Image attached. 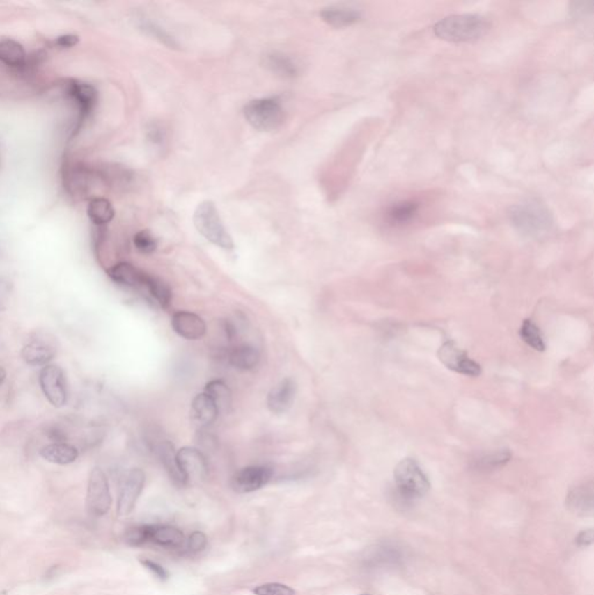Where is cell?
<instances>
[{
  "mask_svg": "<svg viewBox=\"0 0 594 595\" xmlns=\"http://www.w3.org/2000/svg\"><path fill=\"white\" fill-rule=\"evenodd\" d=\"M490 22L478 15H449L434 26L439 39L449 42H472L489 32Z\"/></svg>",
  "mask_w": 594,
  "mask_h": 595,
  "instance_id": "1",
  "label": "cell"
},
{
  "mask_svg": "<svg viewBox=\"0 0 594 595\" xmlns=\"http://www.w3.org/2000/svg\"><path fill=\"white\" fill-rule=\"evenodd\" d=\"M510 219L514 227L524 235L540 236L552 225V215L538 201H524L510 208Z\"/></svg>",
  "mask_w": 594,
  "mask_h": 595,
  "instance_id": "2",
  "label": "cell"
},
{
  "mask_svg": "<svg viewBox=\"0 0 594 595\" xmlns=\"http://www.w3.org/2000/svg\"><path fill=\"white\" fill-rule=\"evenodd\" d=\"M393 475L398 492L406 499H420L430 490L428 475L414 458L401 459L394 468Z\"/></svg>",
  "mask_w": 594,
  "mask_h": 595,
  "instance_id": "3",
  "label": "cell"
},
{
  "mask_svg": "<svg viewBox=\"0 0 594 595\" xmlns=\"http://www.w3.org/2000/svg\"><path fill=\"white\" fill-rule=\"evenodd\" d=\"M194 222L198 232L211 244L228 251L234 248L232 236L226 230L217 207L212 201H204L198 205L194 214Z\"/></svg>",
  "mask_w": 594,
  "mask_h": 595,
  "instance_id": "4",
  "label": "cell"
},
{
  "mask_svg": "<svg viewBox=\"0 0 594 595\" xmlns=\"http://www.w3.org/2000/svg\"><path fill=\"white\" fill-rule=\"evenodd\" d=\"M244 118L258 131H274L284 120V111L274 99H256L247 104Z\"/></svg>",
  "mask_w": 594,
  "mask_h": 595,
  "instance_id": "5",
  "label": "cell"
},
{
  "mask_svg": "<svg viewBox=\"0 0 594 595\" xmlns=\"http://www.w3.org/2000/svg\"><path fill=\"white\" fill-rule=\"evenodd\" d=\"M112 505L109 479L100 468H92L88 477L86 506L93 516H104L109 513Z\"/></svg>",
  "mask_w": 594,
  "mask_h": 595,
  "instance_id": "6",
  "label": "cell"
},
{
  "mask_svg": "<svg viewBox=\"0 0 594 595\" xmlns=\"http://www.w3.org/2000/svg\"><path fill=\"white\" fill-rule=\"evenodd\" d=\"M437 357L444 367L458 374L469 377L482 374V367L471 360L464 350L458 348L454 341L444 342L437 350Z\"/></svg>",
  "mask_w": 594,
  "mask_h": 595,
  "instance_id": "7",
  "label": "cell"
},
{
  "mask_svg": "<svg viewBox=\"0 0 594 595\" xmlns=\"http://www.w3.org/2000/svg\"><path fill=\"white\" fill-rule=\"evenodd\" d=\"M146 483V475L141 468H130L123 477L120 486L116 511L119 516H127L133 511Z\"/></svg>",
  "mask_w": 594,
  "mask_h": 595,
  "instance_id": "8",
  "label": "cell"
},
{
  "mask_svg": "<svg viewBox=\"0 0 594 595\" xmlns=\"http://www.w3.org/2000/svg\"><path fill=\"white\" fill-rule=\"evenodd\" d=\"M40 385L48 402L56 407H63L68 402L67 378L57 365H46L40 372Z\"/></svg>",
  "mask_w": 594,
  "mask_h": 595,
  "instance_id": "9",
  "label": "cell"
},
{
  "mask_svg": "<svg viewBox=\"0 0 594 595\" xmlns=\"http://www.w3.org/2000/svg\"><path fill=\"white\" fill-rule=\"evenodd\" d=\"M274 471L267 465H251L236 472L233 477L232 486L234 491L239 493H251L265 486L271 478Z\"/></svg>",
  "mask_w": 594,
  "mask_h": 595,
  "instance_id": "10",
  "label": "cell"
},
{
  "mask_svg": "<svg viewBox=\"0 0 594 595\" xmlns=\"http://www.w3.org/2000/svg\"><path fill=\"white\" fill-rule=\"evenodd\" d=\"M177 464L184 478L187 482H201L205 479L208 472V465L204 454L196 447H184L176 452Z\"/></svg>",
  "mask_w": 594,
  "mask_h": 595,
  "instance_id": "11",
  "label": "cell"
},
{
  "mask_svg": "<svg viewBox=\"0 0 594 595\" xmlns=\"http://www.w3.org/2000/svg\"><path fill=\"white\" fill-rule=\"evenodd\" d=\"M107 275L119 285L142 291H146L148 280L150 278V275L126 262L113 265L112 268L107 270Z\"/></svg>",
  "mask_w": 594,
  "mask_h": 595,
  "instance_id": "12",
  "label": "cell"
},
{
  "mask_svg": "<svg viewBox=\"0 0 594 595\" xmlns=\"http://www.w3.org/2000/svg\"><path fill=\"white\" fill-rule=\"evenodd\" d=\"M171 326L180 338L196 341L206 334V324L197 314L180 310L173 314Z\"/></svg>",
  "mask_w": 594,
  "mask_h": 595,
  "instance_id": "13",
  "label": "cell"
},
{
  "mask_svg": "<svg viewBox=\"0 0 594 595\" xmlns=\"http://www.w3.org/2000/svg\"><path fill=\"white\" fill-rule=\"evenodd\" d=\"M297 384L292 378H285L272 388L267 395V407L274 414L288 412L295 402Z\"/></svg>",
  "mask_w": 594,
  "mask_h": 595,
  "instance_id": "14",
  "label": "cell"
},
{
  "mask_svg": "<svg viewBox=\"0 0 594 595\" xmlns=\"http://www.w3.org/2000/svg\"><path fill=\"white\" fill-rule=\"evenodd\" d=\"M64 88H67V95L77 102L81 120H84L97 104L98 93L95 88L88 83H79L77 81H67Z\"/></svg>",
  "mask_w": 594,
  "mask_h": 595,
  "instance_id": "15",
  "label": "cell"
},
{
  "mask_svg": "<svg viewBox=\"0 0 594 595\" xmlns=\"http://www.w3.org/2000/svg\"><path fill=\"white\" fill-rule=\"evenodd\" d=\"M566 507L580 516L592 515L594 509L593 484H581L570 490L566 495Z\"/></svg>",
  "mask_w": 594,
  "mask_h": 595,
  "instance_id": "16",
  "label": "cell"
},
{
  "mask_svg": "<svg viewBox=\"0 0 594 595\" xmlns=\"http://www.w3.org/2000/svg\"><path fill=\"white\" fill-rule=\"evenodd\" d=\"M56 356V347L45 338H36L22 348V357L32 367L47 365Z\"/></svg>",
  "mask_w": 594,
  "mask_h": 595,
  "instance_id": "17",
  "label": "cell"
},
{
  "mask_svg": "<svg viewBox=\"0 0 594 595\" xmlns=\"http://www.w3.org/2000/svg\"><path fill=\"white\" fill-rule=\"evenodd\" d=\"M219 413L214 402L205 393L196 395L191 405V419L196 425L204 428L211 426L218 419Z\"/></svg>",
  "mask_w": 594,
  "mask_h": 595,
  "instance_id": "18",
  "label": "cell"
},
{
  "mask_svg": "<svg viewBox=\"0 0 594 595\" xmlns=\"http://www.w3.org/2000/svg\"><path fill=\"white\" fill-rule=\"evenodd\" d=\"M155 452L159 456V461H162L163 466L166 468L170 478L177 485H185L187 479L184 478L183 473L180 472L178 464H177L176 452L173 444L170 441L163 440L155 447Z\"/></svg>",
  "mask_w": 594,
  "mask_h": 595,
  "instance_id": "19",
  "label": "cell"
},
{
  "mask_svg": "<svg viewBox=\"0 0 594 595\" xmlns=\"http://www.w3.org/2000/svg\"><path fill=\"white\" fill-rule=\"evenodd\" d=\"M40 454L43 459H46L49 463L57 465H68L77 461L79 452L77 447H75L71 444L64 443H52L45 447L40 450Z\"/></svg>",
  "mask_w": 594,
  "mask_h": 595,
  "instance_id": "20",
  "label": "cell"
},
{
  "mask_svg": "<svg viewBox=\"0 0 594 595\" xmlns=\"http://www.w3.org/2000/svg\"><path fill=\"white\" fill-rule=\"evenodd\" d=\"M149 542L164 548H180L185 542L182 530L171 525H150Z\"/></svg>",
  "mask_w": 594,
  "mask_h": 595,
  "instance_id": "21",
  "label": "cell"
},
{
  "mask_svg": "<svg viewBox=\"0 0 594 595\" xmlns=\"http://www.w3.org/2000/svg\"><path fill=\"white\" fill-rule=\"evenodd\" d=\"M228 360L230 365L239 370H253L260 362V354L250 345H237L229 351Z\"/></svg>",
  "mask_w": 594,
  "mask_h": 595,
  "instance_id": "22",
  "label": "cell"
},
{
  "mask_svg": "<svg viewBox=\"0 0 594 595\" xmlns=\"http://www.w3.org/2000/svg\"><path fill=\"white\" fill-rule=\"evenodd\" d=\"M320 15L328 25L336 29H343V27L354 25L361 19V13L359 11L348 8H325L321 11Z\"/></svg>",
  "mask_w": 594,
  "mask_h": 595,
  "instance_id": "23",
  "label": "cell"
},
{
  "mask_svg": "<svg viewBox=\"0 0 594 595\" xmlns=\"http://www.w3.org/2000/svg\"><path fill=\"white\" fill-rule=\"evenodd\" d=\"M0 61L6 65L22 68L26 64V51L24 47L15 40L0 41Z\"/></svg>",
  "mask_w": 594,
  "mask_h": 595,
  "instance_id": "24",
  "label": "cell"
},
{
  "mask_svg": "<svg viewBox=\"0 0 594 595\" xmlns=\"http://www.w3.org/2000/svg\"><path fill=\"white\" fill-rule=\"evenodd\" d=\"M205 395L214 402L219 413L228 412L232 405V391L222 381H212L205 388Z\"/></svg>",
  "mask_w": 594,
  "mask_h": 595,
  "instance_id": "25",
  "label": "cell"
},
{
  "mask_svg": "<svg viewBox=\"0 0 594 595\" xmlns=\"http://www.w3.org/2000/svg\"><path fill=\"white\" fill-rule=\"evenodd\" d=\"M114 208L105 198H93L88 206V215L92 223L105 225L114 218Z\"/></svg>",
  "mask_w": 594,
  "mask_h": 595,
  "instance_id": "26",
  "label": "cell"
},
{
  "mask_svg": "<svg viewBox=\"0 0 594 595\" xmlns=\"http://www.w3.org/2000/svg\"><path fill=\"white\" fill-rule=\"evenodd\" d=\"M146 292L152 296L153 299L155 300L156 303L162 308L169 307L173 293H171L169 285L163 282L162 279L150 276V278L148 280L147 287H146Z\"/></svg>",
  "mask_w": 594,
  "mask_h": 595,
  "instance_id": "27",
  "label": "cell"
},
{
  "mask_svg": "<svg viewBox=\"0 0 594 595\" xmlns=\"http://www.w3.org/2000/svg\"><path fill=\"white\" fill-rule=\"evenodd\" d=\"M519 335H520L521 340L526 344L529 345L531 348L534 349L536 351H545V338L542 336L540 328L533 321L529 320V319L524 320V324L521 326L520 331H519Z\"/></svg>",
  "mask_w": 594,
  "mask_h": 595,
  "instance_id": "28",
  "label": "cell"
},
{
  "mask_svg": "<svg viewBox=\"0 0 594 595\" xmlns=\"http://www.w3.org/2000/svg\"><path fill=\"white\" fill-rule=\"evenodd\" d=\"M267 65L276 74L283 77H293L297 74V67L288 57L283 54H270L267 56Z\"/></svg>",
  "mask_w": 594,
  "mask_h": 595,
  "instance_id": "29",
  "label": "cell"
},
{
  "mask_svg": "<svg viewBox=\"0 0 594 595\" xmlns=\"http://www.w3.org/2000/svg\"><path fill=\"white\" fill-rule=\"evenodd\" d=\"M419 204L415 201H401L393 205L389 211V216L396 223H406L418 214Z\"/></svg>",
  "mask_w": 594,
  "mask_h": 595,
  "instance_id": "30",
  "label": "cell"
},
{
  "mask_svg": "<svg viewBox=\"0 0 594 595\" xmlns=\"http://www.w3.org/2000/svg\"><path fill=\"white\" fill-rule=\"evenodd\" d=\"M510 458H512L510 451L503 449L479 458L478 461H476V466L479 470H494L507 464L510 461Z\"/></svg>",
  "mask_w": 594,
  "mask_h": 595,
  "instance_id": "31",
  "label": "cell"
},
{
  "mask_svg": "<svg viewBox=\"0 0 594 595\" xmlns=\"http://www.w3.org/2000/svg\"><path fill=\"white\" fill-rule=\"evenodd\" d=\"M134 244L142 254H153L157 248V241L149 230H141L134 236Z\"/></svg>",
  "mask_w": 594,
  "mask_h": 595,
  "instance_id": "32",
  "label": "cell"
},
{
  "mask_svg": "<svg viewBox=\"0 0 594 595\" xmlns=\"http://www.w3.org/2000/svg\"><path fill=\"white\" fill-rule=\"evenodd\" d=\"M255 595H295L297 592L288 585L281 582H267L253 588Z\"/></svg>",
  "mask_w": 594,
  "mask_h": 595,
  "instance_id": "33",
  "label": "cell"
},
{
  "mask_svg": "<svg viewBox=\"0 0 594 595\" xmlns=\"http://www.w3.org/2000/svg\"><path fill=\"white\" fill-rule=\"evenodd\" d=\"M149 535H150V525H139V527L128 529L125 535V539L127 544H130V546H140L149 542Z\"/></svg>",
  "mask_w": 594,
  "mask_h": 595,
  "instance_id": "34",
  "label": "cell"
},
{
  "mask_svg": "<svg viewBox=\"0 0 594 595\" xmlns=\"http://www.w3.org/2000/svg\"><path fill=\"white\" fill-rule=\"evenodd\" d=\"M187 546L190 553H201L208 546V537L203 532H194L187 539Z\"/></svg>",
  "mask_w": 594,
  "mask_h": 595,
  "instance_id": "35",
  "label": "cell"
},
{
  "mask_svg": "<svg viewBox=\"0 0 594 595\" xmlns=\"http://www.w3.org/2000/svg\"><path fill=\"white\" fill-rule=\"evenodd\" d=\"M13 284L10 279L0 276V310L4 308L11 296Z\"/></svg>",
  "mask_w": 594,
  "mask_h": 595,
  "instance_id": "36",
  "label": "cell"
},
{
  "mask_svg": "<svg viewBox=\"0 0 594 595\" xmlns=\"http://www.w3.org/2000/svg\"><path fill=\"white\" fill-rule=\"evenodd\" d=\"M141 563L143 565L146 569L150 571L156 578H159V580H166L168 577H169V573L166 572V569L162 566V565H159V564L156 563V562H153V560H141Z\"/></svg>",
  "mask_w": 594,
  "mask_h": 595,
  "instance_id": "37",
  "label": "cell"
},
{
  "mask_svg": "<svg viewBox=\"0 0 594 595\" xmlns=\"http://www.w3.org/2000/svg\"><path fill=\"white\" fill-rule=\"evenodd\" d=\"M594 532L593 529H584L583 532H580L576 537V544L580 548H587L593 543Z\"/></svg>",
  "mask_w": 594,
  "mask_h": 595,
  "instance_id": "38",
  "label": "cell"
},
{
  "mask_svg": "<svg viewBox=\"0 0 594 595\" xmlns=\"http://www.w3.org/2000/svg\"><path fill=\"white\" fill-rule=\"evenodd\" d=\"M55 43L60 48H72L79 43V38L77 35H72V34H65V35L58 36Z\"/></svg>",
  "mask_w": 594,
  "mask_h": 595,
  "instance_id": "39",
  "label": "cell"
},
{
  "mask_svg": "<svg viewBox=\"0 0 594 595\" xmlns=\"http://www.w3.org/2000/svg\"><path fill=\"white\" fill-rule=\"evenodd\" d=\"M6 371H5L4 367H0V386L4 384V381H6Z\"/></svg>",
  "mask_w": 594,
  "mask_h": 595,
  "instance_id": "40",
  "label": "cell"
},
{
  "mask_svg": "<svg viewBox=\"0 0 594 595\" xmlns=\"http://www.w3.org/2000/svg\"><path fill=\"white\" fill-rule=\"evenodd\" d=\"M359 595H373V594H368V593H366V594H359Z\"/></svg>",
  "mask_w": 594,
  "mask_h": 595,
  "instance_id": "41",
  "label": "cell"
}]
</instances>
